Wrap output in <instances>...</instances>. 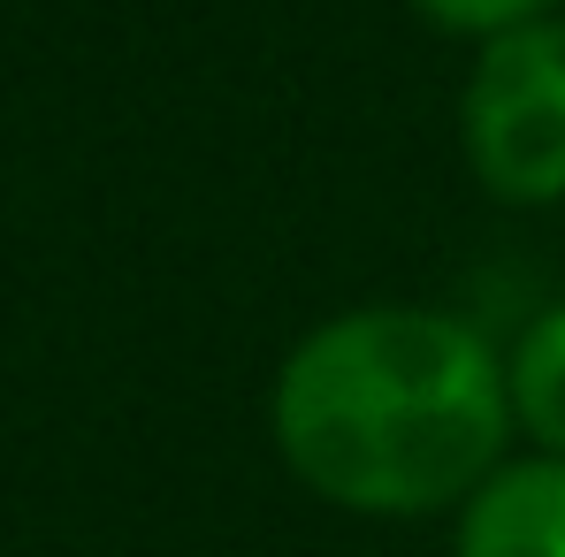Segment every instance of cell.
Instances as JSON below:
<instances>
[{
  "mask_svg": "<svg viewBox=\"0 0 565 557\" xmlns=\"http://www.w3.org/2000/svg\"><path fill=\"white\" fill-rule=\"evenodd\" d=\"M282 473L352 519L459 512L520 451L504 344L428 298H367L290 336L268 382Z\"/></svg>",
  "mask_w": 565,
  "mask_h": 557,
  "instance_id": "obj_1",
  "label": "cell"
},
{
  "mask_svg": "<svg viewBox=\"0 0 565 557\" xmlns=\"http://www.w3.org/2000/svg\"><path fill=\"white\" fill-rule=\"evenodd\" d=\"M459 161L512 214L565 206V8L497 31L459 77Z\"/></svg>",
  "mask_w": 565,
  "mask_h": 557,
  "instance_id": "obj_2",
  "label": "cell"
},
{
  "mask_svg": "<svg viewBox=\"0 0 565 557\" xmlns=\"http://www.w3.org/2000/svg\"><path fill=\"white\" fill-rule=\"evenodd\" d=\"M451 557H565V459L512 451L451 512Z\"/></svg>",
  "mask_w": 565,
  "mask_h": 557,
  "instance_id": "obj_3",
  "label": "cell"
},
{
  "mask_svg": "<svg viewBox=\"0 0 565 557\" xmlns=\"http://www.w3.org/2000/svg\"><path fill=\"white\" fill-rule=\"evenodd\" d=\"M504 389H512L520 451L565 459V290L543 298V306L512 329V344H504Z\"/></svg>",
  "mask_w": 565,
  "mask_h": 557,
  "instance_id": "obj_4",
  "label": "cell"
},
{
  "mask_svg": "<svg viewBox=\"0 0 565 557\" xmlns=\"http://www.w3.org/2000/svg\"><path fill=\"white\" fill-rule=\"evenodd\" d=\"M428 31H444V39H459V46H481V39H497V31H520V23H535V15H558L565 0H405Z\"/></svg>",
  "mask_w": 565,
  "mask_h": 557,
  "instance_id": "obj_5",
  "label": "cell"
}]
</instances>
